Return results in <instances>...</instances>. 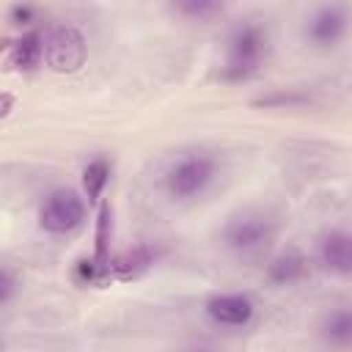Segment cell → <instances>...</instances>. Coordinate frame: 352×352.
Here are the masks:
<instances>
[{"label": "cell", "mask_w": 352, "mask_h": 352, "mask_svg": "<svg viewBox=\"0 0 352 352\" xmlns=\"http://www.w3.org/2000/svg\"><path fill=\"white\" fill-rule=\"evenodd\" d=\"M270 55V33L256 19H242L226 41V63L220 69V80L245 82L261 72Z\"/></svg>", "instance_id": "cell-1"}, {"label": "cell", "mask_w": 352, "mask_h": 352, "mask_svg": "<svg viewBox=\"0 0 352 352\" xmlns=\"http://www.w3.org/2000/svg\"><path fill=\"white\" fill-rule=\"evenodd\" d=\"M217 179V160L209 151H184L165 170V190L173 201L201 198Z\"/></svg>", "instance_id": "cell-2"}, {"label": "cell", "mask_w": 352, "mask_h": 352, "mask_svg": "<svg viewBox=\"0 0 352 352\" xmlns=\"http://www.w3.org/2000/svg\"><path fill=\"white\" fill-rule=\"evenodd\" d=\"M275 239V220L258 209L236 212L223 226V245L236 256H258Z\"/></svg>", "instance_id": "cell-3"}, {"label": "cell", "mask_w": 352, "mask_h": 352, "mask_svg": "<svg viewBox=\"0 0 352 352\" xmlns=\"http://www.w3.org/2000/svg\"><path fill=\"white\" fill-rule=\"evenodd\" d=\"M349 28H352V11H349V6L341 3V0H330V3L316 6L308 14L305 28H302V36L316 50H333V47H338L346 38Z\"/></svg>", "instance_id": "cell-4"}, {"label": "cell", "mask_w": 352, "mask_h": 352, "mask_svg": "<svg viewBox=\"0 0 352 352\" xmlns=\"http://www.w3.org/2000/svg\"><path fill=\"white\" fill-rule=\"evenodd\" d=\"M88 60V41L80 28L58 25L44 36V63L58 74H74Z\"/></svg>", "instance_id": "cell-5"}, {"label": "cell", "mask_w": 352, "mask_h": 352, "mask_svg": "<svg viewBox=\"0 0 352 352\" xmlns=\"http://www.w3.org/2000/svg\"><path fill=\"white\" fill-rule=\"evenodd\" d=\"M85 201L88 198H82L77 190H69V187L52 190L38 209V226L55 236L77 231L85 220Z\"/></svg>", "instance_id": "cell-6"}, {"label": "cell", "mask_w": 352, "mask_h": 352, "mask_svg": "<svg viewBox=\"0 0 352 352\" xmlns=\"http://www.w3.org/2000/svg\"><path fill=\"white\" fill-rule=\"evenodd\" d=\"M206 316L220 324V327H245L256 316V302L248 294L239 292H226V294H212L204 305Z\"/></svg>", "instance_id": "cell-7"}, {"label": "cell", "mask_w": 352, "mask_h": 352, "mask_svg": "<svg viewBox=\"0 0 352 352\" xmlns=\"http://www.w3.org/2000/svg\"><path fill=\"white\" fill-rule=\"evenodd\" d=\"M160 248L151 242H138L121 253H116L110 258V278L113 280H138L140 275H146L154 261L160 258Z\"/></svg>", "instance_id": "cell-8"}, {"label": "cell", "mask_w": 352, "mask_h": 352, "mask_svg": "<svg viewBox=\"0 0 352 352\" xmlns=\"http://www.w3.org/2000/svg\"><path fill=\"white\" fill-rule=\"evenodd\" d=\"M319 264L336 275H352V234L349 231H327L316 245Z\"/></svg>", "instance_id": "cell-9"}, {"label": "cell", "mask_w": 352, "mask_h": 352, "mask_svg": "<svg viewBox=\"0 0 352 352\" xmlns=\"http://www.w3.org/2000/svg\"><path fill=\"white\" fill-rule=\"evenodd\" d=\"M41 60H44V36L38 30H28L6 47V66L8 69L28 72V69H36Z\"/></svg>", "instance_id": "cell-10"}, {"label": "cell", "mask_w": 352, "mask_h": 352, "mask_svg": "<svg viewBox=\"0 0 352 352\" xmlns=\"http://www.w3.org/2000/svg\"><path fill=\"white\" fill-rule=\"evenodd\" d=\"M305 275H308V258L300 250H286L275 256L267 267V280L272 286H292L300 283Z\"/></svg>", "instance_id": "cell-11"}, {"label": "cell", "mask_w": 352, "mask_h": 352, "mask_svg": "<svg viewBox=\"0 0 352 352\" xmlns=\"http://www.w3.org/2000/svg\"><path fill=\"white\" fill-rule=\"evenodd\" d=\"M322 338L333 346H352V308H333L324 314L322 324Z\"/></svg>", "instance_id": "cell-12"}, {"label": "cell", "mask_w": 352, "mask_h": 352, "mask_svg": "<svg viewBox=\"0 0 352 352\" xmlns=\"http://www.w3.org/2000/svg\"><path fill=\"white\" fill-rule=\"evenodd\" d=\"M110 239H113V206L110 201H99L96 226H94V258L110 270Z\"/></svg>", "instance_id": "cell-13"}, {"label": "cell", "mask_w": 352, "mask_h": 352, "mask_svg": "<svg viewBox=\"0 0 352 352\" xmlns=\"http://www.w3.org/2000/svg\"><path fill=\"white\" fill-rule=\"evenodd\" d=\"M110 173H113V165H110L107 157H94L85 165V170H82V192H85L88 204H99L102 201V192L110 184Z\"/></svg>", "instance_id": "cell-14"}, {"label": "cell", "mask_w": 352, "mask_h": 352, "mask_svg": "<svg viewBox=\"0 0 352 352\" xmlns=\"http://www.w3.org/2000/svg\"><path fill=\"white\" fill-rule=\"evenodd\" d=\"M173 14L190 22H214L223 11L228 0H168Z\"/></svg>", "instance_id": "cell-15"}, {"label": "cell", "mask_w": 352, "mask_h": 352, "mask_svg": "<svg viewBox=\"0 0 352 352\" xmlns=\"http://www.w3.org/2000/svg\"><path fill=\"white\" fill-rule=\"evenodd\" d=\"M311 96L308 94H300V91H272V94H264L258 99H253L250 104L253 107H300V104H308Z\"/></svg>", "instance_id": "cell-16"}, {"label": "cell", "mask_w": 352, "mask_h": 352, "mask_svg": "<svg viewBox=\"0 0 352 352\" xmlns=\"http://www.w3.org/2000/svg\"><path fill=\"white\" fill-rule=\"evenodd\" d=\"M36 16H38V11H36V6H33L30 0H16V3L8 8V22L16 25V28H28V25H33Z\"/></svg>", "instance_id": "cell-17"}, {"label": "cell", "mask_w": 352, "mask_h": 352, "mask_svg": "<svg viewBox=\"0 0 352 352\" xmlns=\"http://www.w3.org/2000/svg\"><path fill=\"white\" fill-rule=\"evenodd\" d=\"M14 292H16V275L11 272V267H3L0 270V305H8Z\"/></svg>", "instance_id": "cell-18"}, {"label": "cell", "mask_w": 352, "mask_h": 352, "mask_svg": "<svg viewBox=\"0 0 352 352\" xmlns=\"http://www.w3.org/2000/svg\"><path fill=\"white\" fill-rule=\"evenodd\" d=\"M11 104H14V96H11V94H3V110H0V116H3V118H8Z\"/></svg>", "instance_id": "cell-19"}]
</instances>
